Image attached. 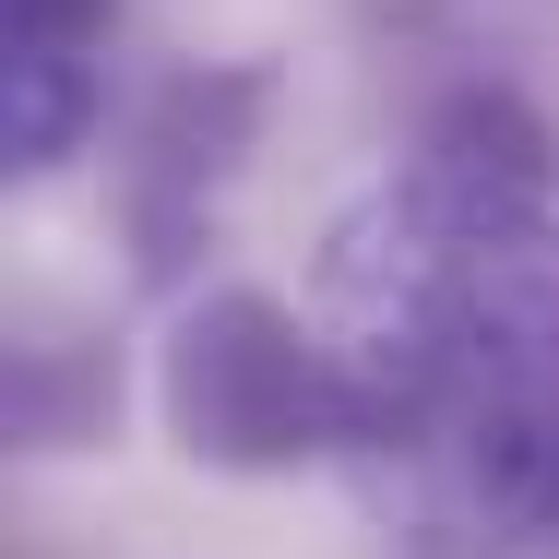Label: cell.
Instances as JSON below:
<instances>
[{"mask_svg":"<svg viewBox=\"0 0 559 559\" xmlns=\"http://www.w3.org/2000/svg\"><path fill=\"white\" fill-rule=\"evenodd\" d=\"M357 369V512L393 559H524L559 524V155L512 96H452L310 262Z\"/></svg>","mask_w":559,"mask_h":559,"instance_id":"cell-1","label":"cell"},{"mask_svg":"<svg viewBox=\"0 0 559 559\" xmlns=\"http://www.w3.org/2000/svg\"><path fill=\"white\" fill-rule=\"evenodd\" d=\"M155 405H167V441L215 476H298V464H357V369L322 334V310H286L274 286H203L167 357H155Z\"/></svg>","mask_w":559,"mask_h":559,"instance_id":"cell-2","label":"cell"},{"mask_svg":"<svg viewBox=\"0 0 559 559\" xmlns=\"http://www.w3.org/2000/svg\"><path fill=\"white\" fill-rule=\"evenodd\" d=\"M274 108V72L262 60H203V72H167L143 119H131V155H119V238H131V274L143 286H179L203 262V238L226 215V179L250 167Z\"/></svg>","mask_w":559,"mask_h":559,"instance_id":"cell-3","label":"cell"},{"mask_svg":"<svg viewBox=\"0 0 559 559\" xmlns=\"http://www.w3.org/2000/svg\"><path fill=\"white\" fill-rule=\"evenodd\" d=\"M119 0H0V60H36V72H96Z\"/></svg>","mask_w":559,"mask_h":559,"instance_id":"cell-4","label":"cell"}]
</instances>
